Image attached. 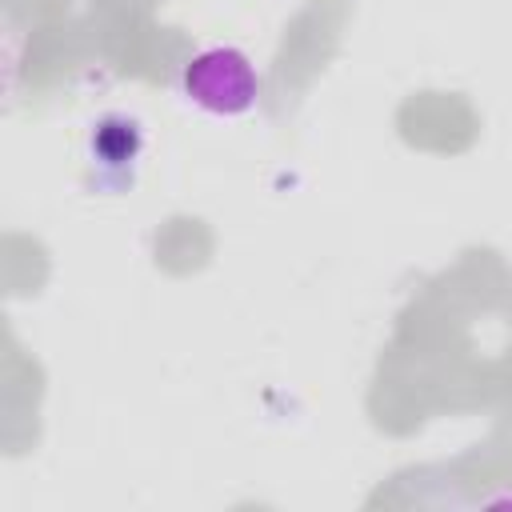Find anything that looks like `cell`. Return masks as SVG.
<instances>
[{
	"label": "cell",
	"instance_id": "6da1fadb",
	"mask_svg": "<svg viewBox=\"0 0 512 512\" xmlns=\"http://www.w3.org/2000/svg\"><path fill=\"white\" fill-rule=\"evenodd\" d=\"M184 96L208 116H244L260 96V76L240 48H204L184 64Z\"/></svg>",
	"mask_w": 512,
	"mask_h": 512
}]
</instances>
